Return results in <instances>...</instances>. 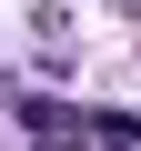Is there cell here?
Returning <instances> with one entry per match:
<instances>
[{
    "instance_id": "6da1fadb",
    "label": "cell",
    "mask_w": 141,
    "mask_h": 151,
    "mask_svg": "<svg viewBox=\"0 0 141 151\" xmlns=\"http://www.w3.org/2000/svg\"><path fill=\"white\" fill-rule=\"evenodd\" d=\"M30 151H141V111H70V101H20Z\"/></svg>"
}]
</instances>
